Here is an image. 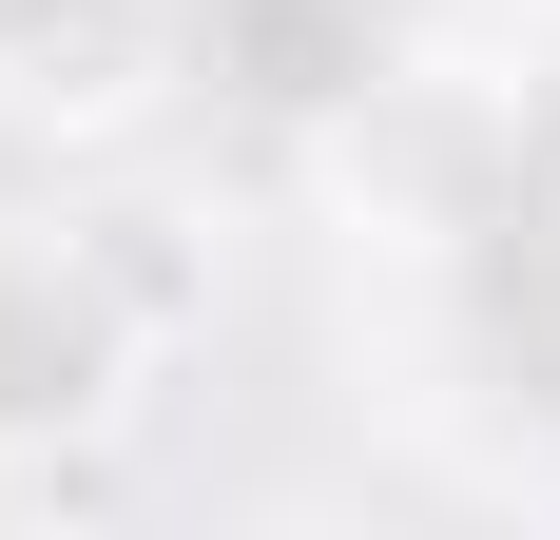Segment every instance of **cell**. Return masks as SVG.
Returning a JSON list of instances; mask_svg holds the SVG:
<instances>
[{"label": "cell", "instance_id": "1", "mask_svg": "<svg viewBox=\"0 0 560 540\" xmlns=\"http://www.w3.org/2000/svg\"><path fill=\"white\" fill-rule=\"evenodd\" d=\"M155 386V328L97 270V232H0V483H58L97 463Z\"/></svg>", "mask_w": 560, "mask_h": 540}, {"label": "cell", "instance_id": "3", "mask_svg": "<svg viewBox=\"0 0 560 540\" xmlns=\"http://www.w3.org/2000/svg\"><path fill=\"white\" fill-rule=\"evenodd\" d=\"M78 232H97V270L136 290L155 348H174V328H213V251H194V213H78Z\"/></svg>", "mask_w": 560, "mask_h": 540}, {"label": "cell", "instance_id": "2", "mask_svg": "<svg viewBox=\"0 0 560 540\" xmlns=\"http://www.w3.org/2000/svg\"><path fill=\"white\" fill-rule=\"evenodd\" d=\"M174 78H194V0H0V136L39 155L155 136Z\"/></svg>", "mask_w": 560, "mask_h": 540}]
</instances>
